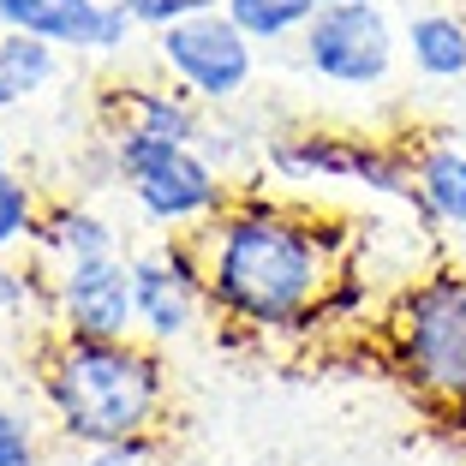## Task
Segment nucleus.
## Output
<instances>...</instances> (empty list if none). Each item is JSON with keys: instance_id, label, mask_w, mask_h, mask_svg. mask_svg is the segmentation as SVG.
Instances as JSON below:
<instances>
[{"instance_id": "10", "label": "nucleus", "mask_w": 466, "mask_h": 466, "mask_svg": "<svg viewBox=\"0 0 466 466\" xmlns=\"http://www.w3.org/2000/svg\"><path fill=\"white\" fill-rule=\"evenodd\" d=\"M0 30H25L66 55H126L137 18L126 0H0Z\"/></svg>"}, {"instance_id": "19", "label": "nucleus", "mask_w": 466, "mask_h": 466, "mask_svg": "<svg viewBox=\"0 0 466 466\" xmlns=\"http://www.w3.org/2000/svg\"><path fill=\"white\" fill-rule=\"evenodd\" d=\"M228 0H126V13L137 18V30H167V25H186V18H204V13H221Z\"/></svg>"}, {"instance_id": "21", "label": "nucleus", "mask_w": 466, "mask_h": 466, "mask_svg": "<svg viewBox=\"0 0 466 466\" xmlns=\"http://www.w3.org/2000/svg\"><path fill=\"white\" fill-rule=\"evenodd\" d=\"M78 466H162V437H132L108 449H84Z\"/></svg>"}, {"instance_id": "9", "label": "nucleus", "mask_w": 466, "mask_h": 466, "mask_svg": "<svg viewBox=\"0 0 466 466\" xmlns=\"http://www.w3.org/2000/svg\"><path fill=\"white\" fill-rule=\"evenodd\" d=\"M48 329L84 335V341H126L137 335V293H132V258H84L66 269H48Z\"/></svg>"}, {"instance_id": "12", "label": "nucleus", "mask_w": 466, "mask_h": 466, "mask_svg": "<svg viewBox=\"0 0 466 466\" xmlns=\"http://www.w3.org/2000/svg\"><path fill=\"white\" fill-rule=\"evenodd\" d=\"M412 209L431 233L466 228V144L437 132L431 144H412Z\"/></svg>"}, {"instance_id": "3", "label": "nucleus", "mask_w": 466, "mask_h": 466, "mask_svg": "<svg viewBox=\"0 0 466 466\" xmlns=\"http://www.w3.org/2000/svg\"><path fill=\"white\" fill-rule=\"evenodd\" d=\"M395 377L437 412H466V269L431 263L383 311Z\"/></svg>"}, {"instance_id": "7", "label": "nucleus", "mask_w": 466, "mask_h": 466, "mask_svg": "<svg viewBox=\"0 0 466 466\" xmlns=\"http://www.w3.org/2000/svg\"><path fill=\"white\" fill-rule=\"evenodd\" d=\"M156 66L204 108H233L258 78V42L228 13H204L186 25L156 30Z\"/></svg>"}, {"instance_id": "22", "label": "nucleus", "mask_w": 466, "mask_h": 466, "mask_svg": "<svg viewBox=\"0 0 466 466\" xmlns=\"http://www.w3.org/2000/svg\"><path fill=\"white\" fill-rule=\"evenodd\" d=\"M0 174H13V162H6V137H0Z\"/></svg>"}, {"instance_id": "14", "label": "nucleus", "mask_w": 466, "mask_h": 466, "mask_svg": "<svg viewBox=\"0 0 466 466\" xmlns=\"http://www.w3.org/2000/svg\"><path fill=\"white\" fill-rule=\"evenodd\" d=\"M400 48H407V66L431 84H461L466 78V13L454 6H425L412 13L400 30Z\"/></svg>"}, {"instance_id": "5", "label": "nucleus", "mask_w": 466, "mask_h": 466, "mask_svg": "<svg viewBox=\"0 0 466 466\" xmlns=\"http://www.w3.org/2000/svg\"><path fill=\"white\" fill-rule=\"evenodd\" d=\"M263 167L281 186H359L412 204V144L347 126H281L263 137Z\"/></svg>"}, {"instance_id": "15", "label": "nucleus", "mask_w": 466, "mask_h": 466, "mask_svg": "<svg viewBox=\"0 0 466 466\" xmlns=\"http://www.w3.org/2000/svg\"><path fill=\"white\" fill-rule=\"evenodd\" d=\"M60 55H66V48H55V42H42V36L0 30V96H6V108L42 96V90L60 78Z\"/></svg>"}, {"instance_id": "6", "label": "nucleus", "mask_w": 466, "mask_h": 466, "mask_svg": "<svg viewBox=\"0 0 466 466\" xmlns=\"http://www.w3.org/2000/svg\"><path fill=\"white\" fill-rule=\"evenodd\" d=\"M299 60L335 90H377L400 60V30L383 13V0H323L317 18L299 30Z\"/></svg>"}, {"instance_id": "24", "label": "nucleus", "mask_w": 466, "mask_h": 466, "mask_svg": "<svg viewBox=\"0 0 466 466\" xmlns=\"http://www.w3.org/2000/svg\"><path fill=\"white\" fill-rule=\"evenodd\" d=\"M186 466H204V461H186Z\"/></svg>"}, {"instance_id": "4", "label": "nucleus", "mask_w": 466, "mask_h": 466, "mask_svg": "<svg viewBox=\"0 0 466 466\" xmlns=\"http://www.w3.org/2000/svg\"><path fill=\"white\" fill-rule=\"evenodd\" d=\"M102 150L114 156V179L137 204V216L167 233H198L233 204V179L209 162L198 144H156V137L102 132Z\"/></svg>"}, {"instance_id": "1", "label": "nucleus", "mask_w": 466, "mask_h": 466, "mask_svg": "<svg viewBox=\"0 0 466 466\" xmlns=\"http://www.w3.org/2000/svg\"><path fill=\"white\" fill-rule=\"evenodd\" d=\"M209 275V311L233 329L293 335L317 323V305L347 269V233L269 192H233L209 228H198Z\"/></svg>"}, {"instance_id": "8", "label": "nucleus", "mask_w": 466, "mask_h": 466, "mask_svg": "<svg viewBox=\"0 0 466 466\" xmlns=\"http://www.w3.org/2000/svg\"><path fill=\"white\" fill-rule=\"evenodd\" d=\"M132 293H137V335L156 347L192 335V323L209 311V275L198 233H167L156 246L132 251Z\"/></svg>"}, {"instance_id": "11", "label": "nucleus", "mask_w": 466, "mask_h": 466, "mask_svg": "<svg viewBox=\"0 0 466 466\" xmlns=\"http://www.w3.org/2000/svg\"><path fill=\"white\" fill-rule=\"evenodd\" d=\"M204 126H209V108L167 78H126V84H108V96H102V132L156 137V144H198Z\"/></svg>"}, {"instance_id": "17", "label": "nucleus", "mask_w": 466, "mask_h": 466, "mask_svg": "<svg viewBox=\"0 0 466 466\" xmlns=\"http://www.w3.org/2000/svg\"><path fill=\"white\" fill-rule=\"evenodd\" d=\"M36 221H42V198L25 174H0V258L13 251H30L36 239Z\"/></svg>"}, {"instance_id": "2", "label": "nucleus", "mask_w": 466, "mask_h": 466, "mask_svg": "<svg viewBox=\"0 0 466 466\" xmlns=\"http://www.w3.org/2000/svg\"><path fill=\"white\" fill-rule=\"evenodd\" d=\"M36 389L55 431L72 449H108L132 437H162L167 419V370L156 341L126 335V341H84L55 335L42 341Z\"/></svg>"}, {"instance_id": "20", "label": "nucleus", "mask_w": 466, "mask_h": 466, "mask_svg": "<svg viewBox=\"0 0 466 466\" xmlns=\"http://www.w3.org/2000/svg\"><path fill=\"white\" fill-rule=\"evenodd\" d=\"M30 299H48V275L25 269V263H13V258H0V317L25 311Z\"/></svg>"}, {"instance_id": "23", "label": "nucleus", "mask_w": 466, "mask_h": 466, "mask_svg": "<svg viewBox=\"0 0 466 466\" xmlns=\"http://www.w3.org/2000/svg\"><path fill=\"white\" fill-rule=\"evenodd\" d=\"M0 114H6V96H0Z\"/></svg>"}, {"instance_id": "18", "label": "nucleus", "mask_w": 466, "mask_h": 466, "mask_svg": "<svg viewBox=\"0 0 466 466\" xmlns=\"http://www.w3.org/2000/svg\"><path fill=\"white\" fill-rule=\"evenodd\" d=\"M0 466H42L36 419L18 407H0Z\"/></svg>"}, {"instance_id": "16", "label": "nucleus", "mask_w": 466, "mask_h": 466, "mask_svg": "<svg viewBox=\"0 0 466 466\" xmlns=\"http://www.w3.org/2000/svg\"><path fill=\"white\" fill-rule=\"evenodd\" d=\"M317 6L323 0H228L221 13L251 42H299V30L317 18Z\"/></svg>"}, {"instance_id": "13", "label": "nucleus", "mask_w": 466, "mask_h": 466, "mask_svg": "<svg viewBox=\"0 0 466 466\" xmlns=\"http://www.w3.org/2000/svg\"><path fill=\"white\" fill-rule=\"evenodd\" d=\"M30 251H36L48 269H66V263H84V258H114V251H120V233L90 204H42Z\"/></svg>"}]
</instances>
